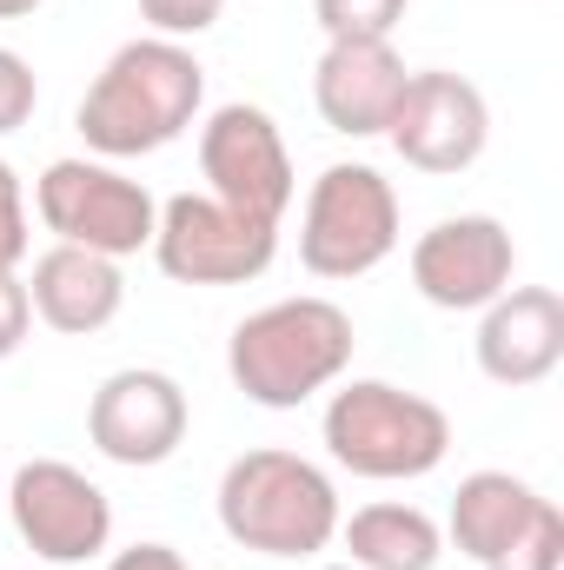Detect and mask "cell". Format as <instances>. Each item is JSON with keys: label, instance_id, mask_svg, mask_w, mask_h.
Masks as SVG:
<instances>
[{"label": "cell", "instance_id": "20", "mask_svg": "<svg viewBox=\"0 0 564 570\" xmlns=\"http://www.w3.org/2000/svg\"><path fill=\"white\" fill-rule=\"evenodd\" d=\"M33 100H40V80H33L27 53L0 47V140H7V134H20V127L33 120Z\"/></svg>", "mask_w": 564, "mask_h": 570}, {"label": "cell", "instance_id": "3", "mask_svg": "<svg viewBox=\"0 0 564 570\" xmlns=\"http://www.w3.org/2000/svg\"><path fill=\"white\" fill-rule=\"evenodd\" d=\"M220 531L240 544V551H260V558H319L332 538H339V484L280 444H260V451H240L226 471H220Z\"/></svg>", "mask_w": 564, "mask_h": 570}, {"label": "cell", "instance_id": "12", "mask_svg": "<svg viewBox=\"0 0 564 570\" xmlns=\"http://www.w3.org/2000/svg\"><path fill=\"white\" fill-rule=\"evenodd\" d=\"M193 425V405L179 392L173 372H153V365H127L114 379H100V392L87 399V438L100 458L127 464V471H153L166 464Z\"/></svg>", "mask_w": 564, "mask_h": 570}, {"label": "cell", "instance_id": "21", "mask_svg": "<svg viewBox=\"0 0 564 570\" xmlns=\"http://www.w3.org/2000/svg\"><path fill=\"white\" fill-rule=\"evenodd\" d=\"M27 193H20V173L0 159V273H13L27 259Z\"/></svg>", "mask_w": 564, "mask_h": 570}, {"label": "cell", "instance_id": "11", "mask_svg": "<svg viewBox=\"0 0 564 570\" xmlns=\"http://www.w3.org/2000/svg\"><path fill=\"white\" fill-rule=\"evenodd\" d=\"M386 140H392V153H399L412 173L451 179V173L478 166V153L492 140V107H485V94H478L465 73L425 67V73L406 80Z\"/></svg>", "mask_w": 564, "mask_h": 570}, {"label": "cell", "instance_id": "24", "mask_svg": "<svg viewBox=\"0 0 564 570\" xmlns=\"http://www.w3.org/2000/svg\"><path fill=\"white\" fill-rule=\"evenodd\" d=\"M33 7H40V0H0V20H27Z\"/></svg>", "mask_w": 564, "mask_h": 570}, {"label": "cell", "instance_id": "18", "mask_svg": "<svg viewBox=\"0 0 564 570\" xmlns=\"http://www.w3.org/2000/svg\"><path fill=\"white\" fill-rule=\"evenodd\" d=\"M406 7L412 0H312V20L325 27V40H392Z\"/></svg>", "mask_w": 564, "mask_h": 570}, {"label": "cell", "instance_id": "9", "mask_svg": "<svg viewBox=\"0 0 564 570\" xmlns=\"http://www.w3.org/2000/svg\"><path fill=\"white\" fill-rule=\"evenodd\" d=\"M7 518L20 531V544L47 564H94L114 544V504L107 491L67 464V458H27L7 478Z\"/></svg>", "mask_w": 564, "mask_h": 570}, {"label": "cell", "instance_id": "13", "mask_svg": "<svg viewBox=\"0 0 564 570\" xmlns=\"http://www.w3.org/2000/svg\"><path fill=\"white\" fill-rule=\"evenodd\" d=\"M518 273L512 226L492 213H458L438 219L431 233L412 239V285L438 312H485Z\"/></svg>", "mask_w": 564, "mask_h": 570}, {"label": "cell", "instance_id": "25", "mask_svg": "<svg viewBox=\"0 0 564 570\" xmlns=\"http://www.w3.org/2000/svg\"><path fill=\"white\" fill-rule=\"evenodd\" d=\"M325 570H359V564H325Z\"/></svg>", "mask_w": 564, "mask_h": 570}, {"label": "cell", "instance_id": "15", "mask_svg": "<svg viewBox=\"0 0 564 570\" xmlns=\"http://www.w3.org/2000/svg\"><path fill=\"white\" fill-rule=\"evenodd\" d=\"M478 372L492 385H545L564 365V298L552 285H505L478 318Z\"/></svg>", "mask_w": 564, "mask_h": 570}, {"label": "cell", "instance_id": "19", "mask_svg": "<svg viewBox=\"0 0 564 570\" xmlns=\"http://www.w3.org/2000/svg\"><path fill=\"white\" fill-rule=\"evenodd\" d=\"M220 13H226V0H140V20L159 40H179V47L200 40V33H213Z\"/></svg>", "mask_w": 564, "mask_h": 570}, {"label": "cell", "instance_id": "17", "mask_svg": "<svg viewBox=\"0 0 564 570\" xmlns=\"http://www.w3.org/2000/svg\"><path fill=\"white\" fill-rule=\"evenodd\" d=\"M339 544L359 570H438L445 558V531L419 504H359L352 518H339Z\"/></svg>", "mask_w": 564, "mask_h": 570}, {"label": "cell", "instance_id": "2", "mask_svg": "<svg viewBox=\"0 0 564 570\" xmlns=\"http://www.w3.org/2000/svg\"><path fill=\"white\" fill-rule=\"evenodd\" d=\"M352 345H359V332H352L346 305H332L319 292H299V298H273V305H260L233 325L226 372L253 405L299 412L305 399H319L346 379Z\"/></svg>", "mask_w": 564, "mask_h": 570}, {"label": "cell", "instance_id": "26", "mask_svg": "<svg viewBox=\"0 0 564 570\" xmlns=\"http://www.w3.org/2000/svg\"><path fill=\"white\" fill-rule=\"evenodd\" d=\"M0 491H7V478H0Z\"/></svg>", "mask_w": 564, "mask_h": 570}, {"label": "cell", "instance_id": "23", "mask_svg": "<svg viewBox=\"0 0 564 570\" xmlns=\"http://www.w3.org/2000/svg\"><path fill=\"white\" fill-rule=\"evenodd\" d=\"M107 570H193L173 544H134V551H114Z\"/></svg>", "mask_w": 564, "mask_h": 570}, {"label": "cell", "instance_id": "22", "mask_svg": "<svg viewBox=\"0 0 564 570\" xmlns=\"http://www.w3.org/2000/svg\"><path fill=\"white\" fill-rule=\"evenodd\" d=\"M27 325H33L27 279H20V273H0V358H13V352L27 345Z\"/></svg>", "mask_w": 564, "mask_h": 570}, {"label": "cell", "instance_id": "8", "mask_svg": "<svg viewBox=\"0 0 564 570\" xmlns=\"http://www.w3.org/2000/svg\"><path fill=\"white\" fill-rule=\"evenodd\" d=\"M153 259L179 285H253L280 259V226L246 219L213 193H173L153 226Z\"/></svg>", "mask_w": 564, "mask_h": 570}, {"label": "cell", "instance_id": "4", "mask_svg": "<svg viewBox=\"0 0 564 570\" xmlns=\"http://www.w3.org/2000/svg\"><path fill=\"white\" fill-rule=\"evenodd\" d=\"M325 451L339 471L372 478V484H406V478H431L451 451V419L445 405H431L406 385L386 379H352L332 392L325 405Z\"/></svg>", "mask_w": 564, "mask_h": 570}, {"label": "cell", "instance_id": "1", "mask_svg": "<svg viewBox=\"0 0 564 570\" xmlns=\"http://www.w3.org/2000/svg\"><path fill=\"white\" fill-rule=\"evenodd\" d=\"M200 107H206V67L193 60V47L146 33L114 47V60L80 94L74 127L94 159H140L179 140L200 120Z\"/></svg>", "mask_w": 564, "mask_h": 570}, {"label": "cell", "instance_id": "14", "mask_svg": "<svg viewBox=\"0 0 564 570\" xmlns=\"http://www.w3.org/2000/svg\"><path fill=\"white\" fill-rule=\"evenodd\" d=\"M406 80H412V67L399 60L392 40H325V53L312 67V107L332 134L379 140L392 127Z\"/></svg>", "mask_w": 564, "mask_h": 570}, {"label": "cell", "instance_id": "7", "mask_svg": "<svg viewBox=\"0 0 564 570\" xmlns=\"http://www.w3.org/2000/svg\"><path fill=\"white\" fill-rule=\"evenodd\" d=\"M445 531L478 570H564V511L512 471H471Z\"/></svg>", "mask_w": 564, "mask_h": 570}, {"label": "cell", "instance_id": "6", "mask_svg": "<svg viewBox=\"0 0 564 570\" xmlns=\"http://www.w3.org/2000/svg\"><path fill=\"white\" fill-rule=\"evenodd\" d=\"M33 213L60 246H87L100 259H134L153 246L159 199L127 179L114 159H54L33 179Z\"/></svg>", "mask_w": 564, "mask_h": 570}, {"label": "cell", "instance_id": "10", "mask_svg": "<svg viewBox=\"0 0 564 570\" xmlns=\"http://www.w3.org/2000/svg\"><path fill=\"white\" fill-rule=\"evenodd\" d=\"M200 173H206V193L246 219H266L280 226L292 193H299V173H292V153L285 134L273 127L266 107H220L206 127H200Z\"/></svg>", "mask_w": 564, "mask_h": 570}, {"label": "cell", "instance_id": "16", "mask_svg": "<svg viewBox=\"0 0 564 570\" xmlns=\"http://www.w3.org/2000/svg\"><path fill=\"white\" fill-rule=\"evenodd\" d=\"M27 305L40 325L67 332V338H87V332H107L127 305V279H120V259H100L87 246H47L27 273Z\"/></svg>", "mask_w": 564, "mask_h": 570}, {"label": "cell", "instance_id": "5", "mask_svg": "<svg viewBox=\"0 0 564 570\" xmlns=\"http://www.w3.org/2000/svg\"><path fill=\"white\" fill-rule=\"evenodd\" d=\"M399 253V193L379 166L339 159L312 179L299 213V266L312 279H366Z\"/></svg>", "mask_w": 564, "mask_h": 570}]
</instances>
